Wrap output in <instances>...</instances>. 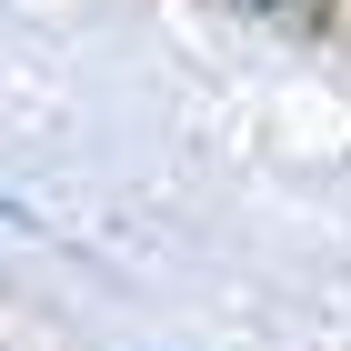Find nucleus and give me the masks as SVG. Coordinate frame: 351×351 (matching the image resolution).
Masks as SVG:
<instances>
[{"label": "nucleus", "mask_w": 351, "mask_h": 351, "mask_svg": "<svg viewBox=\"0 0 351 351\" xmlns=\"http://www.w3.org/2000/svg\"><path fill=\"white\" fill-rule=\"evenodd\" d=\"M251 10H271L281 30H331V0H251Z\"/></svg>", "instance_id": "f257e3e1"}]
</instances>
